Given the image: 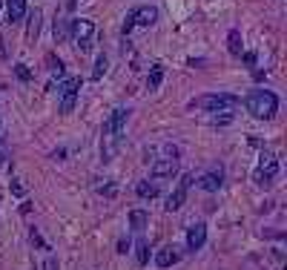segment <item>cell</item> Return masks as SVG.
Segmentation results:
<instances>
[{
	"label": "cell",
	"mask_w": 287,
	"mask_h": 270,
	"mask_svg": "<svg viewBox=\"0 0 287 270\" xmlns=\"http://www.w3.org/2000/svg\"><path fill=\"white\" fill-rule=\"evenodd\" d=\"M244 104H247V112H250V115L264 118V121H270V118L278 112V98L270 89H253Z\"/></svg>",
	"instance_id": "cell-1"
},
{
	"label": "cell",
	"mask_w": 287,
	"mask_h": 270,
	"mask_svg": "<svg viewBox=\"0 0 287 270\" xmlns=\"http://www.w3.org/2000/svg\"><path fill=\"white\" fill-rule=\"evenodd\" d=\"M69 37L75 40V46L81 52H89L92 49V40H95V23L89 18H75L69 23Z\"/></svg>",
	"instance_id": "cell-2"
},
{
	"label": "cell",
	"mask_w": 287,
	"mask_h": 270,
	"mask_svg": "<svg viewBox=\"0 0 287 270\" xmlns=\"http://www.w3.org/2000/svg\"><path fill=\"white\" fill-rule=\"evenodd\" d=\"M238 104L235 95H227V92H213V95H201L196 98L189 107L193 109H207V112H224V109H233Z\"/></svg>",
	"instance_id": "cell-3"
},
{
	"label": "cell",
	"mask_w": 287,
	"mask_h": 270,
	"mask_svg": "<svg viewBox=\"0 0 287 270\" xmlns=\"http://www.w3.org/2000/svg\"><path fill=\"white\" fill-rule=\"evenodd\" d=\"M78 89H81V78H69L61 86V115H69L75 104H78Z\"/></svg>",
	"instance_id": "cell-4"
},
{
	"label": "cell",
	"mask_w": 287,
	"mask_h": 270,
	"mask_svg": "<svg viewBox=\"0 0 287 270\" xmlns=\"http://www.w3.org/2000/svg\"><path fill=\"white\" fill-rule=\"evenodd\" d=\"M276 172H278L276 155H273V153H261V158H259V170H256V181H259L261 187H267L270 181L276 178Z\"/></svg>",
	"instance_id": "cell-5"
},
{
	"label": "cell",
	"mask_w": 287,
	"mask_h": 270,
	"mask_svg": "<svg viewBox=\"0 0 287 270\" xmlns=\"http://www.w3.org/2000/svg\"><path fill=\"white\" fill-rule=\"evenodd\" d=\"M189 184H193V175L189 172H184L181 175V181H178V187L170 193V198H167V213H175V210H181L184 207V201H187V190H189Z\"/></svg>",
	"instance_id": "cell-6"
},
{
	"label": "cell",
	"mask_w": 287,
	"mask_h": 270,
	"mask_svg": "<svg viewBox=\"0 0 287 270\" xmlns=\"http://www.w3.org/2000/svg\"><path fill=\"white\" fill-rule=\"evenodd\" d=\"M126 118H129V109H126V107H118L115 112H112V118L104 124V135H115V138H121Z\"/></svg>",
	"instance_id": "cell-7"
},
{
	"label": "cell",
	"mask_w": 287,
	"mask_h": 270,
	"mask_svg": "<svg viewBox=\"0 0 287 270\" xmlns=\"http://www.w3.org/2000/svg\"><path fill=\"white\" fill-rule=\"evenodd\" d=\"M204 242H207V224L204 221H196V224L187 230V250H201L204 247Z\"/></svg>",
	"instance_id": "cell-8"
},
{
	"label": "cell",
	"mask_w": 287,
	"mask_h": 270,
	"mask_svg": "<svg viewBox=\"0 0 287 270\" xmlns=\"http://www.w3.org/2000/svg\"><path fill=\"white\" fill-rule=\"evenodd\" d=\"M178 172V158H158V161H153V178H172Z\"/></svg>",
	"instance_id": "cell-9"
},
{
	"label": "cell",
	"mask_w": 287,
	"mask_h": 270,
	"mask_svg": "<svg viewBox=\"0 0 287 270\" xmlns=\"http://www.w3.org/2000/svg\"><path fill=\"white\" fill-rule=\"evenodd\" d=\"M221 184H224V172H221V170H213V172H207V175H201V178H198V187L207 190V193L221 190Z\"/></svg>",
	"instance_id": "cell-10"
},
{
	"label": "cell",
	"mask_w": 287,
	"mask_h": 270,
	"mask_svg": "<svg viewBox=\"0 0 287 270\" xmlns=\"http://www.w3.org/2000/svg\"><path fill=\"white\" fill-rule=\"evenodd\" d=\"M178 259H181V253H178V247H172V244H167V247H161V250L155 253V264H158V267H172Z\"/></svg>",
	"instance_id": "cell-11"
},
{
	"label": "cell",
	"mask_w": 287,
	"mask_h": 270,
	"mask_svg": "<svg viewBox=\"0 0 287 270\" xmlns=\"http://www.w3.org/2000/svg\"><path fill=\"white\" fill-rule=\"evenodd\" d=\"M158 20V9L155 6H138L135 9V26H153Z\"/></svg>",
	"instance_id": "cell-12"
},
{
	"label": "cell",
	"mask_w": 287,
	"mask_h": 270,
	"mask_svg": "<svg viewBox=\"0 0 287 270\" xmlns=\"http://www.w3.org/2000/svg\"><path fill=\"white\" fill-rule=\"evenodd\" d=\"M6 12H9V23H18L26 15V0H6Z\"/></svg>",
	"instance_id": "cell-13"
},
{
	"label": "cell",
	"mask_w": 287,
	"mask_h": 270,
	"mask_svg": "<svg viewBox=\"0 0 287 270\" xmlns=\"http://www.w3.org/2000/svg\"><path fill=\"white\" fill-rule=\"evenodd\" d=\"M40 20H43L40 9H35L32 15H29V29H26V40H29V43H35L37 35H40Z\"/></svg>",
	"instance_id": "cell-14"
},
{
	"label": "cell",
	"mask_w": 287,
	"mask_h": 270,
	"mask_svg": "<svg viewBox=\"0 0 287 270\" xmlns=\"http://www.w3.org/2000/svg\"><path fill=\"white\" fill-rule=\"evenodd\" d=\"M147 224H150V213H147V210H129V227H132V230L141 233Z\"/></svg>",
	"instance_id": "cell-15"
},
{
	"label": "cell",
	"mask_w": 287,
	"mask_h": 270,
	"mask_svg": "<svg viewBox=\"0 0 287 270\" xmlns=\"http://www.w3.org/2000/svg\"><path fill=\"white\" fill-rule=\"evenodd\" d=\"M135 193H138L141 198H155L158 196V181H138Z\"/></svg>",
	"instance_id": "cell-16"
},
{
	"label": "cell",
	"mask_w": 287,
	"mask_h": 270,
	"mask_svg": "<svg viewBox=\"0 0 287 270\" xmlns=\"http://www.w3.org/2000/svg\"><path fill=\"white\" fill-rule=\"evenodd\" d=\"M227 49H230V55H242V32L238 29H230V35H227Z\"/></svg>",
	"instance_id": "cell-17"
},
{
	"label": "cell",
	"mask_w": 287,
	"mask_h": 270,
	"mask_svg": "<svg viewBox=\"0 0 287 270\" xmlns=\"http://www.w3.org/2000/svg\"><path fill=\"white\" fill-rule=\"evenodd\" d=\"M161 81H164V66H161V63H155L153 69H150L147 86H150V89H158V86H161Z\"/></svg>",
	"instance_id": "cell-18"
},
{
	"label": "cell",
	"mask_w": 287,
	"mask_h": 270,
	"mask_svg": "<svg viewBox=\"0 0 287 270\" xmlns=\"http://www.w3.org/2000/svg\"><path fill=\"white\" fill-rule=\"evenodd\" d=\"M46 66H49V72H52L55 78H61V75H63V61H61L55 52L46 55Z\"/></svg>",
	"instance_id": "cell-19"
},
{
	"label": "cell",
	"mask_w": 287,
	"mask_h": 270,
	"mask_svg": "<svg viewBox=\"0 0 287 270\" xmlns=\"http://www.w3.org/2000/svg\"><path fill=\"white\" fill-rule=\"evenodd\" d=\"M69 23L72 20H55V43H63L69 37Z\"/></svg>",
	"instance_id": "cell-20"
},
{
	"label": "cell",
	"mask_w": 287,
	"mask_h": 270,
	"mask_svg": "<svg viewBox=\"0 0 287 270\" xmlns=\"http://www.w3.org/2000/svg\"><path fill=\"white\" fill-rule=\"evenodd\" d=\"M135 259H138V264H147V261H150V244L144 242V239L135 244Z\"/></svg>",
	"instance_id": "cell-21"
},
{
	"label": "cell",
	"mask_w": 287,
	"mask_h": 270,
	"mask_svg": "<svg viewBox=\"0 0 287 270\" xmlns=\"http://www.w3.org/2000/svg\"><path fill=\"white\" fill-rule=\"evenodd\" d=\"M15 78H18V81H32V69H29L26 63H15Z\"/></svg>",
	"instance_id": "cell-22"
},
{
	"label": "cell",
	"mask_w": 287,
	"mask_h": 270,
	"mask_svg": "<svg viewBox=\"0 0 287 270\" xmlns=\"http://www.w3.org/2000/svg\"><path fill=\"white\" fill-rule=\"evenodd\" d=\"M107 66H109L107 55H98V61H95V69H92V78H101V75L107 72Z\"/></svg>",
	"instance_id": "cell-23"
},
{
	"label": "cell",
	"mask_w": 287,
	"mask_h": 270,
	"mask_svg": "<svg viewBox=\"0 0 287 270\" xmlns=\"http://www.w3.org/2000/svg\"><path fill=\"white\" fill-rule=\"evenodd\" d=\"M132 29H135V9L129 12V15H126V20H124V35H129Z\"/></svg>",
	"instance_id": "cell-24"
},
{
	"label": "cell",
	"mask_w": 287,
	"mask_h": 270,
	"mask_svg": "<svg viewBox=\"0 0 287 270\" xmlns=\"http://www.w3.org/2000/svg\"><path fill=\"white\" fill-rule=\"evenodd\" d=\"M32 244H37L40 250H49V244H46L43 239H40V233H37V230H32Z\"/></svg>",
	"instance_id": "cell-25"
},
{
	"label": "cell",
	"mask_w": 287,
	"mask_h": 270,
	"mask_svg": "<svg viewBox=\"0 0 287 270\" xmlns=\"http://www.w3.org/2000/svg\"><path fill=\"white\" fill-rule=\"evenodd\" d=\"M43 270H58V259H55V256H46V261H43Z\"/></svg>",
	"instance_id": "cell-26"
},
{
	"label": "cell",
	"mask_w": 287,
	"mask_h": 270,
	"mask_svg": "<svg viewBox=\"0 0 287 270\" xmlns=\"http://www.w3.org/2000/svg\"><path fill=\"white\" fill-rule=\"evenodd\" d=\"M129 250V239H121V242H118V253H126Z\"/></svg>",
	"instance_id": "cell-27"
},
{
	"label": "cell",
	"mask_w": 287,
	"mask_h": 270,
	"mask_svg": "<svg viewBox=\"0 0 287 270\" xmlns=\"http://www.w3.org/2000/svg\"><path fill=\"white\" fill-rule=\"evenodd\" d=\"M244 63H247V66H253V63H256V52H244Z\"/></svg>",
	"instance_id": "cell-28"
},
{
	"label": "cell",
	"mask_w": 287,
	"mask_h": 270,
	"mask_svg": "<svg viewBox=\"0 0 287 270\" xmlns=\"http://www.w3.org/2000/svg\"><path fill=\"white\" fill-rule=\"evenodd\" d=\"M12 193H15V196H23V184H18V181H12Z\"/></svg>",
	"instance_id": "cell-29"
},
{
	"label": "cell",
	"mask_w": 287,
	"mask_h": 270,
	"mask_svg": "<svg viewBox=\"0 0 287 270\" xmlns=\"http://www.w3.org/2000/svg\"><path fill=\"white\" fill-rule=\"evenodd\" d=\"M3 55H6V46H3V37H0V58H3Z\"/></svg>",
	"instance_id": "cell-30"
},
{
	"label": "cell",
	"mask_w": 287,
	"mask_h": 270,
	"mask_svg": "<svg viewBox=\"0 0 287 270\" xmlns=\"http://www.w3.org/2000/svg\"><path fill=\"white\" fill-rule=\"evenodd\" d=\"M3 158H6V147L0 144V161H3Z\"/></svg>",
	"instance_id": "cell-31"
}]
</instances>
